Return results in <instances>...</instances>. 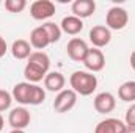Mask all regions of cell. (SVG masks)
Segmentation results:
<instances>
[{"instance_id":"1","label":"cell","mask_w":135,"mask_h":133,"mask_svg":"<svg viewBox=\"0 0 135 133\" xmlns=\"http://www.w3.org/2000/svg\"><path fill=\"white\" fill-rule=\"evenodd\" d=\"M49 67H50L49 55L44 52H33L28 57L27 66L24 69V77L27 78L28 83L36 85L46 78V75L49 74Z\"/></svg>"},{"instance_id":"2","label":"cell","mask_w":135,"mask_h":133,"mask_svg":"<svg viewBox=\"0 0 135 133\" xmlns=\"http://www.w3.org/2000/svg\"><path fill=\"white\" fill-rule=\"evenodd\" d=\"M71 89L79 96H91L98 88V78L91 72L86 70H75L69 77Z\"/></svg>"},{"instance_id":"3","label":"cell","mask_w":135,"mask_h":133,"mask_svg":"<svg viewBox=\"0 0 135 133\" xmlns=\"http://www.w3.org/2000/svg\"><path fill=\"white\" fill-rule=\"evenodd\" d=\"M129 24V13L121 6H112L105 16V27L112 30H123Z\"/></svg>"},{"instance_id":"4","label":"cell","mask_w":135,"mask_h":133,"mask_svg":"<svg viewBox=\"0 0 135 133\" xmlns=\"http://www.w3.org/2000/svg\"><path fill=\"white\" fill-rule=\"evenodd\" d=\"M55 14V3L50 0H36L30 5V16L35 21H47Z\"/></svg>"},{"instance_id":"5","label":"cell","mask_w":135,"mask_h":133,"mask_svg":"<svg viewBox=\"0 0 135 133\" xmlns=\"http://www.w3.org/2000/svg\"><path fill=\"white\" fill-rule=\"evenodd\" d=\"M30 121H32V114L25 106H17L9 111L8 124L11 125L13 130H24L25 127L30 125Z\"/></svg>"},{"instance_id":"6","label":"cell","mask_w":135,"mask_h":133,"mask_svg":"<svg viewBox=\"0 0 135 133\" xmlns=\"http://www.w3.org/2000/svg\"><path fill=\"white\" fill-rule=\"evenodd\" d=\"M77 103V94L72 89H63L57 94L54 100V110L57 113H68L71 111Z\"/></svg>"},{"instance_id":"7","label":"cell","mask_w":135,"mask_h":133,"mask_svg":"<svg viewBox=\"0 0 135 133\" xmlns=\"http://www.w3.org/2000/svg\"><path fill=\"white\" fill-rule=\"evenodd\" d=\"M90 47L88 44L80 39V38H72L66 45V52H68V57L72 60V61H77V63H83L86 53H88Z\"/></svg>"},{"instance_id":"8","label":"cell","mask_w":135,"mask_h":133,"mask_svg":"<svg viewBox=\"0 0 135 133\" xmlns=\"http://www.w3.org/2000/svg\"><path fill=\"white\" fill-rule=\"evenodd\" d=\"M83 64L85 67L93 74V72H101L102 69L105 67V57L102 53L101 49H96V47H91L83 60Z\"/></svg>"},{"instance_id":"9","label":"cell","mask_w":135,"mask_h":133,"mask_svg":"<svg viewBox=\"0 0 135 133\" xmlns=\"http://www.w3.org/2000/svg\"><path fill=\"white\" fill-rule=\"evenodd\" d=\"M91 44L96 47V49H102L105 45L110 44L112 41V32L105 27V25H96L90 30V34H88Z\"/></svg>"},{"instance_id":"10","label":"cell","mask_w":135,"mask_h":133,"mask_svg":"<svg viewBox=\"0 0 135 133\" xmlns=\"http://www.w3.org/2000/svg\"><path fill=\"white\" fill-rule=\"evenodd\" d=\"M93 105H94V110H96L98 113L107 114V113H112V111L115 110V106H116V99H115V96H113L112 93L104 91V93H99V94L94 97Z\"/></svg>"},{"instance_id":"11","label":"cell","mask_w":135,"mask_h":133,"mask_svg":"<svg viewBox=\"0 0 135 133\" xmlns=\"http://www.w3.org/2000/svg\"><path fill=\"white\" fill-rule=\"evenodd\" d=\"M126 129L127 125L123 121L116 117H107L94 127V133H126Z\"/></svg>"},{"instance_id":"12","label":"cell","mask_w":135,"mask_h":133,"mask_svg":"<svg viewBox=\"0 0 135 133\" xmlns=\"http://www.w3.org/2000/svg\"><path fill=\"white\" fill-rule=\"evenodd\" d=\"M72 16L79 19H86L94 14L96 11V2L94 0H75L71 6Z\"/></svg>"},{"instance_id":"13","label":"cell","mask_w":135,"mask_h":133,"mask_svg":"<svg viewBox=\"0 0 135 133\" xmlns=\"http://www.w3.org/2000/svg\"><path fill=\"white\" fill-rule=\"evenodd\" d=\"M66 78L61 72H49L44 78V88L50 93H61L65 89Z\"/></svg>"},{"instance_id":"14","label":"cell","mask_w":135,"mask_h":133,"mask_svg":"<svg viewBox=\"0 0 135 133\" xmlns=\"http://www.w3.org/2000/svg\"><path fill=\"white\" fill-rule=\"evenodd\" d=\"M60 28H61L63 33L71 34V36H75V34H79L82 30H83V21L71 14V16H66V17L61 19Z\"/></svg>"},{"instance_id":"15","label":"cell","mask_w":135,"mask_h":133,"mask_svg":"<svg viewBox=\"0 0 135 133\" xmlns=\"http://www.w3.org/2000/svg\"><path fill=\"white\" fill-rule=\"evenodd\" d=\"M30 89H32V83L22 81V83L14 85L11 96H13V99L16 100L17 103H21V105H30Z\"/></svg>"},{"instance_id":"16","label":"cell","mask_w":135,"mask_h":133,"mask_svg":"<svg viewBox=\"0 0 135 133\" xmlns=\"http://www.w3.org/2000/svg\"><path fill=\"white\" fill-rule=\"evenodd\" d=\"M49 44H50L49 36H47L46 30H44L41 25L32 30V33H30V45H32L33 49H36L38 52H41V50L46 49Z\"/></svg>"},{"instance_id":"17","label":"cell","mask_w":135,"mask_h":133,"mask_svg":"<svg viewBox=\"0 0 135 133\" xmlns=\"http://www.w3.org/2000/svg\"><path fill=\"white\" fill-rule=\"evenodd\" d=\"M32 45L28 41L25 39H17L11 44V55L16 60H28V57L32 55Z\"/></svg>"},{"instance_id":"18","label":"cell","mask_w":135,"mask_h":133,"mask_svg":"<svg viewBox=\"0 0 135 133\" xmlns=\"http://www.w3.org/2000/svg\"><path fill=\"white\" fill-rule=\"evenodd\" d=\"M118 97L123 102H134L135 100V81L129 80L126 83H123L118 89Z\"/></svg>"},{"instance_id":"19","label":"cell","mask_w":135,"mask_h":133,"mask_svg":"<svg viewBox=\"0 0 135 133\" xmlns=\"http://www.w3.org/2000/svg\"><path fill=\"white\" fill-rule=\"evenodd\" d=\"M41 27L46 30V33H47V36H49L50 44H55V42L60 41V38H61V33H63V32H61V28H60L58 24H55V22H44Z\"/></svg>"},{"instance_id":"20","label":"cell","mask_w":135,"mask_h":133,"mask_svg":"<svg viewBox=\"0 0 135 133\" xmlns=\"http://www.w3.org/2000/svg\"><path fill=\"white\" fill-rule=\"evenodd\" d=\"M46 100V91L39 86L32 83V89H30V105H41Z\"/></svg>"},{"instance_id":"21","label":"cell","mask_w":135,"mask_h":133,"mask_svg":"<svg viewBox=\"0 0 135 133\" xmlns=\"http://www.w3.org/2000/svg\"><path fill=\"white\" fill-rule=\"evenodd\" d=\"M27 6L25 0H5V9L8 13H22Z\"/></svg>"},{"instance_id":"22","label":"cell","mask_w":135,"mask_h":133,"mask_svg":"<svg viewBox=\"0 0 135 133\" xmlns=\"http://www.w3.org/2000/svg\"><path fill=\"white\" fill-rule=\"evenodd\" d=\"M11 103H13V96H11L8 91L0 89V113H2V111L9 110Z\"/></svg>"},{"instance_id":"23","label":"cell","mask_w":135,"mask_h":133,"mask_svg":"<svg viewBox=\"0 0 135 133\" xmlns=\"http://www.w3.org/2000/svg\"><path fill=\"white\" fill-rule=\"evenodd\" d=\"M124 124H126V125H135V103L134 105H131V106L126 110Z\"/></svg>"},{"instance_id":"24","label":"cell","mask_w":135,"mask_h":133,"mask_svg":"<svg viewBox=\"0 0 135 133\" xmlns=\"http://www.w3.org/2000/svg\"><path fill=\"white\" fill-rule=\"evenodd\" d=\"M8 52V45H6V41L3 39V36L0 34V58L5 57V53Z\"/></svg>"},{"instance_id":"25","label":"cell","mask_w":135,"mask_h":133,"mask_svg":"<svg viewBox=\"0 0 135 133\" xmlns=\"http://www.w3.org/2000/svg\"><path fill=\"white\" fill-rule=\"evenodd\" d=\"M131 67L135 70V50L131 53Z\"/></svg>"},{"instance_id":"26","label":"cell","mask_w":135,"mask_h":133,"mask_svg":"<svg viewBox=\"0 0 135 133\" xmlns=\"http://www.w3.org/2000/svg\"><path fill=\"white\" fill-rule=\"evenodd\" d=\"M126 133H135V125H127Z\"/></svg>"},{"instance_id":"27","label":"cell","mask_w":135,"mask_h":133,"mask_svg":"<svg viewBox=\"0 0 135 133\" xmlns=\"http://www.w3.org/2000/svg\"><path fill=\"white\" fill-rule=\"evenodd\" d=\"M2 129H3V117H2V114H0V132H2Z\"/></svg>"},{"instance_id":"28","label":"cell","mask_w":135,"mask_h":133,"mask_svg":"<svg viewBox=\"0 0 135 133\" xmlns=\"http://www.w3.org/2000/svg\"><path fill=\"white\" fill-rule=\"evenodd\" d=\"M9 133H25L24 130H11Z\"/></svg>"},{"instance_id":"29","label":"cell","mask_w":135,"mask_h":133,"mask_svg":"<svg viewBox=\"0 0 135 133\" xmlns=\"http://www.w3.org/2000/svg\"><path fill=\"white\" fill-rule=\"evenodd\" d=\"M0 5H2V2H0Z\"/></svg>"}]
</instances>
